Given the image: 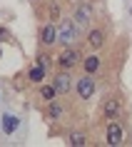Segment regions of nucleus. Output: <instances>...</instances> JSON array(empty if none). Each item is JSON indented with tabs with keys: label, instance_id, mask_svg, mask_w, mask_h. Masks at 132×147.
Here are the masks:
<instances>
[{
	"label": "nucleus",
	"instance_id": "6",
	"mask_svg": "<svg viewBox=\"0 0 132 147\" xmlns=\"http://www.w3.org/2000/svg\"><path fill=\"white\" fill-rule=\"evenodd\" d=\"M120 110H122V102L117 100V97H107L105 105H102V115L107 117V120H117L120 117Z\"/></svg>",
	"mask_w": 132,
	"mask_h": 147
},
{
	"label": "nucleus",
	"instance_id": "3",
	"mask_svg": "<svg viewBox=\"0 0 132 147\" xmlns=\"http://www.w3.org/2000/svg\"><path fill=\"white\" fill-rule=\"evenodd\" d=\"M122 140H125L122 125L117 122V120H110L107 130H105V142H107V145H112V147H117V145H122Z\"/></svg>",
	"mask_w": 132,
	"mask_h": 147
},
{
	"label": "nucleus",
	"instance_id": "7",
	"mask_svg": "<svg viewBox=\"0 0 132 147\" xmlns=\"http://www.w3.org/2000/svg\"><path fill=\"white\" fill-rule=\"evenodd\" d=\"M40 42H42L45 47H50V45L57 42V28H55V23L42 25V30H40Z\"/></svg>",
	"mask_w": 132,
	"mask_h": 147
},
{
	"label": "nucleus",
	"instance_id": "10",
	"mask_svg": "<svg viewBox=\"0 0 132 147\" xmlns=\"http://www.w3.org/2000/svg\"><path fill=\"white\" fill-rule=\"evenodd\" d=\"M87 45L92 47V50H100L105 45V32L102 30H90L87 32Z\"/></svg>",
	"mask_w": 132,
	"mask_h": 147
},
{
	"label": "nucleus",
	"instance_id": "14",
	"mask_svg": "<svg viewBox=\"0 0 132 147\" xmlns=\"http://www.w3.org/2000/svg\"><path fill=\"white\" fill-rule=\"evenodd\" d=\"M70 145L72 147H82V145H87V137L82 132H70Z\"/></svg>",
	"mask_w": 132,
	"mask_h": 147
},
{
	"label": "nucleus",
	"instance_id": "11",
	"mask_svg": "<svg viewBox=\"0 0 132 147\" xmlns=\"http://www.w3.org/2000/svg\"><path fill=\"white\" fill-rule=\"evenodd\" d=\"M28 78H30V82H40V80L45 78V67H42L40 62H35V65L28 70Z\"/></svg>",
	"mask_w": 132,
	"mask_h": 147
},
{
	"label": "nucleus",
	"instance_id": "17",
	"mask_svg": "<svg viewBox=\"0 0 132 147\" xmlns=\"http://www.w3.org/2000/svg\"><path fill=\"white\" fill-rule=\"evenodd\" d=\"M50 60H53V57H50V55H45V53H42V55L38 57V62L42 65V67H47V65H50Z\"/></svg>",
	"mask_w": 132,
	"mask_h": 147
},
{
	"label": "nucleus",
	"instance_id": "15",
	"mask_svg": "<svg viewBox=\"0 0 132 147\" xmlns=\"http://www.w3.org/2000/svg\"><path fill=\"white\" fill-rule=\"evenodd\" d=\"M40 95H42V97H45V100L50 102V100H55L57 90H55V85H45V87H40Z\"/></svg>",
	"mask_w": 132,
	"mask_h": 147
},
{
	"label": "nucleus",
	"instance_id": "18",
	"mask_svg": "<svg viewBox=\"0 0 132 147\" xmlns=\"http://www.w3.org/2000/svg\"><path fill=\"white\" fill-rule=\"evenodd\" d=\"M72 3H75V0H72Z\"/></svg>",
	"mask_w": 132,
	"mask_h": 147
},
{
	"label": "nucleus",
	"instance_id": "2",
	"mask_svg": "<svg viewBox=\"0 0 132 147\" xmlns=\"http://www.w3.org/2000/svg\"><path fill=\"white\" fill-rule=\"evenodd\" d=\"M92 18H95V8L90 5V3H82V5H77V8H75L72 20H75V23H77V28L82 30V28H90Z\"/></svg>",
	"mask_w": 132,
	"mask_h": 147
},
{
	"label": "nucleus",
	"instance_id": "1",
	"mask_svg": "<svg viewBox=\"0 0 132 147\" xmlns=\"http://www.w3.org/2000/svg\"><path fill=\"white\" fill-rule=\"evenodd\" d=\"M77 32H80V28H77L75 20H62V23L57 25V42H62L65 47L72 45V42L77 40Z\"/></svg>",
	"mask_w": 132,
	"mask_h": 147
},
{
	"label": "nucleus",
	"instance_id": "13",
	"mask_svg": "<svg viewBox=\"0 0 132 147\" xmlns=\"http://www.w3.org/2000/svg\"><path fill=\"white\" fill-rule=\"evenodd\" d=\"M60 115H62L60 105H57L55 100H50V105H47V117H50V120H60Z\"/></svg>",
	"mask_w": 132,
	"mask_h": 147
},
{
	"label": "nucleus",
	"instance_id": "5",
	"mask_svg": "<svg viewBox=\"0 0 132 147\" xmlns=\"http://www.w3.org/2000/svg\"><path fill=\"white\" fill-rule=\"evenodd\" d=\"M77 95L80 100H90V97H95V78L87 72L85 78L77 80Z\"/></svg>",
	"mask_w": 132,
	"mask_h": 147
},
{
	"label": "nucleus",
	"instance_id": "9",
	"mask_svg": "<svg viewBox=\"0 0 132 147\" xmlns=\"http://www.w3.org/2000/svg\"><path fill=\"white\" fill-rule=\"evenodd\" d=\"M82 67H85V72L95 75V72L102 67V60L97 57V55H87V57H82Z\"/></svg>",
	"mask_w": 132,
	"mask_h": 147
},
{
	"label": "nucleus",
	"instance_id": "8",
	"mask_svg": "<svg viewBox=\"0 0 132 147\" xmlns=\"http://www.w3.org/2000/svg\"><path fill=\"white\" fill-rule=\"evenodd\" d=\"M53 85L57 90V95H65V92H70V87H72V78L67 72H57L53 78Z\"/></svg>",
	"mask_w": 132,
	"mask_h": 147
},
{
	"label": "nucleus",
	"instance_id": "12",
	"mask_svg": "<svg viewBox=\"0 0 132 147\" xmlns=\"http://www.w3.org/2000/svg\"><path fill=\"white\" fill-rule=\"evenodd\" d=\"M15 127H18V117L3 115V132H5V135H13V132H15Z\"/></svg>",
	"mask_w": 132,
	"mask_h": 147
},
{
	"label": "nucleus",
	"instance_id": "16",
	"mask_svg": "<svg viewBox=\"0 0 132 147\" xmlns=\"http://www.w3.org/2000/svg\"><path fill=\"white\" fill-rule=\"evenodd\" d=\"M47 18H50V20H57V18H60V8H57V5H50V10H47Z\"/></svg>",
	"mask_w": 132,
	"mask_h": 147
},
{
	"label": "nucleus",
	"instance_id": "4",
	"mask_svg": "<svg viewBox=\"0 0 132 147\" xmlns=\"http://www.w3.org/2000/svg\"><path fill=\"white\" fill-rule=\"evenodd\" d=\"M80 60H82V57H80V53L75 50V47H70V45H67V47H65V50L60 53V57H57V65H60L62 70H72Z\"/></svg>",
	"mask_w": 132,
	"mask_h": 147
}]
</instances>
